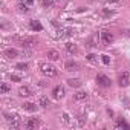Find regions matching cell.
I'll list each match as a JSON object with an SVG mask.
<instances>
[{
  "label": "cell",
  "mask_w": 130,
  "mask_h": 130,
  "mask_svg": "<svg viewBox=\"0 0 130 130\" xmlns=\"http://www.w3.org/2000/svg\"><path fill=\"white\" fill-rule=\"evenodd\" d=\"M103 14H104V15H112L113 12H112V11H109V9H103Z\"/></svg>",
  "instance_id": "obj_31"
},
{
  "label": "cell",
  "mask_w": 130,
  "mask_h": 130,
  "mask_svg": "<svg viewBox=\"0 0 130 130\" xmlns=\"http://www.w3.org/2000/svg\"><path fill=\"white\" fill-rule=\"evenodd\" d=\"M86 58H87V61H90V63H93V64H95V63L98 61V57H96L95 54H89V55H87Z\"/></svg>",
  "instance_id": "obj_25"
},
{
  "label": "cell",
  "mask_w": 130,
  "mask_h": 130,
  "mask_svg": "<svg viewBox=\"0 0 130 130\" xmlns=\"http://www.w3.org/2000/svg\"><path fill=\"white\" fill-rule=\"evenodd\" d=\"M23 109L28 110V112H35V110H37V106H35L34 103H25V104H23Z\"/></svg>",
  "instance_id": "obj_20"
},
{
  "label": "cell",
  "mask_w": 130,
  "mask_h": 130,
  "mask_svg": "<svg viewBox=\"0 0 130 130\" xmlns=\"http://www.w3.org/2000/svg\"><path fill=\"white\" fill-rule=\"evenodd\" d=\"M5 55H6L8 58H14V57H17V55H19V51H17V49H14V47H8V49L5 51Z\"/></svg>",
  "instance_id": "obj_17"
},
{
  "label": "cell",
  "mask_w": 130,
  "mask_h": 130,
  "mask_svg": "<svg viewBox=\"0 0 130 130\" xmlns=\"http://www.w3.org/2000/svg\"><path fill=\"white\" fill-rule=\"evenodd\" d=\"M29 28H31L32 31H35V32L43 31V26H41V23H40L38 20H31V22H29Z\"/></svg>",
  "instance_id": "obj_12"
},
{
  "label": "cell",
  "mask_w": 130,
  "mask_h": 130,
  "mask_svg": "<svg viewBox=\"0 0 130 130\" xmlns=\"http://www.w3.org/2000/svg\"><path fill=\"white\" fill-rule=\"evenodd\" d=\"M98 44H100V34H98V32H93V34L87 38V46H90V47H98Z\"/></svg>",
  "instance_id": "obj_8"
},
{
  "label": "cell",
  "mask_w": 130,
  "mask_h": 130,
  "mask_svg": "<svg viewBox=\"0 0 130 130\" xmlns=\"http://www.w3.org/2000/svg\"><path fill=\"white\" fill-rule=\"evenodd\" d=\"M125 32H127V35H128V37H130V29H128V31H125Z\"/></svg>",
  "instance_id": "obj_33"
},
{
  "label": "cell",
  "mask_w": 130,
  "mask_h": 130,
  "mask_svg": "<svg viewBox=\"0 0 130 130\" xmlns=\"http://www.w3.org/2000/svg\"><path fill=\"white\" fill-rule=\"evenodd\" d=\"M54 0H43V6H52Z\"/></svg>",
  "instance_id": "obj_30"
},
{
  "label": "cell",
  "mask_w": 130,
  "mask_h": 130,
  "mask_svg": "<svg viewBox=\"0 0 130 130\" xmlns=\"http://www.w3.org/2000/svg\"><path fill=\"white\" fill-rule=\"evenodd\" d=\"M37 101H38V106H41V107H49V104H51L49 103V98L44 96V95H40Z\"/></svg>",
  "instance_id": "obj_16"
},
{
  "label": "cell",
  "mask_w": 130,
  "mask_h": 130,
  "mask_svg": "<svg viewBox=\"0 0 130 130\" xmlns=\"http://www.w3.org/2000/svg\"><path fill=\"white\" fill-rule=\"evenodd\" d=\"M89 98V93L87 92H83V90H80V92H77L75 95H74V100L75 101H84V100H87Z\"/></svg>",
  "instance_id": "obj_14"
},
{
  "label": "cell",
  "mask_w": 130,
  "mask_h": 130,
  "mask_svg": "<svg viewBox=\"0 0 130 130\" xmlns=\"http://www.w3.org/2000/svg\"><path fill=\"white\" fill-rule=\"evenodd\" d=\"M96 83L100 84V86H103V87H109L110 86V78L107 77V75H104V74H98L96 75Z\"/></svg>",
  "instance_id": "obj_6"
},
{
  "label": "cell",
  "mask_w": 130,
  "mask_h": 130,
  "mask_svg": "<svg viewBox=\"0 0 130 130\" xmlns=\"http://www.w3.org/2000/svg\"><path fill=\"white\" fill-rule=\"evenodd\" d=\"M52 96H54L55 100H60V98H63V96H64V89H63L61 86H57V87L52 90Z\"/></svg>",
  "instance_id": "obj_11"
},
{
  "label": "cell",
  "mask_w": 130,
  "mask_h": 130,
  "mask_svg": "<svg viewBox=\"0 0 130 130\" xmlns=\"http://www.w3.org/2000/svg\"><path fill=\"white\" fill-rule=\"evenodd\" d=\"M118 84L121 87H127L130 86V72H124L118 77Z\"/></svg>",
  "instance_id": "obj_3"
},
{
  "label": "cell",
  "mask_w": 130,
  "mask_h": 130,
  "mask_svg": "<svg viewBox=\"0 0 130 130\" xmlns=\"http://www.w3.org/2000/svg\"><path fill=\"white\" fill-rule=\"evenodd\" d=\"M68 84H69L71 87H80V86L83 84V81L78 80V78H69V80H68Z\"/></svg>",
  "instance_id": "obj_18"
},
{
  "label": "cell",
  "mask_w": 130,
  "mask_h": 130,
  "mask_svg": "<svg viewBox=\"0 0 130 130\" xmlns=\"http://www.w3.org/2000/svg\"><path fill=\"white\" fill-rule=\"evenodd\" d=\"M106 3L107 5H119L121 0H106Z\"/></svg>",
  "instance_id": "obj_29"
},
{
  "label": "cell",
  "mask_w": 130,
  "mask_h": 130,
  "mask_svg": "<svg viewBox=\"0 0 130 130\" xmlns=\"http://www.w3.org/2000/svg\"><path fill=\"white\" fill-rule=\"evenodd\" d=\"M17 9H19L20 12H28V3H23V2H20V3L17 5Z\"/></svg>",
  "instance_id": "obj_22"
},
{
  "label": "cell",
  "mask_w": 130,
  "mask_h": 130,
  "mask_svg": "<svg viewBox=\"0 0 130 130\" xmlns=\"http://www.w3.org/2000/svg\"><path fill=\"white\" fill-rule=\"evenodd\" d=\"M63 122L64 124H71V116L68 113H63Z\"/></svg>",
  "instance_id": "obj_26"
},
{
  "label": "cell",
  "mask_w": 130,
  "mask_h": 130,
  "mask_svg": "<svg viewBox=\"0 0 130 130\" xmlns=\"http://www.w3.org/2000/svg\"><path fill=\"white\" fill-rule=\"evenodd\" d=\"M47 58L52 60V61H57V60L60 58V52H58L57 49H49V51H47Z\"/></svg>",
  "instance_id": "obj_13"
},
{
  "label": "cell",
  "mask_w": 130,
  "mask_h": 130,
  "mask_svg": "<svg viewBox=\"0 0 130 130\" xmlns=\"http://www.w3.org/2000/svg\"><path fill=\"white\" fill-rule=\"evenodd\" d=\"M66 51L69 52V54H72V55H75L77 52H78V46L75 44V43H66Z\"/></svg>",
  "instance_id": "obj_15"
},
{
  "label": "cell",
  "mask_w": 130,
  "mask_h": 130,
  "mask_svg": "<svg viewBox=\"0 0 130 130\" xmlns=\"http://www.w3.org/2000/svg\"><path fill=\"white\" fill-rule=\"evenodd\" d=\"M5 118H6V121L9 122V125H11L12 128H17V127H19V124H20V116H19L17 113H5Z\"/></svg>",
  "instance_id": "obj_2"
},
{
  "label": "cell",
  "mask_w": 130,
  "mask_h": 130,
  "mask_svg": "<svg viewBox=\"0 0 130 130\" xmlns=\"http://www.w3.org/2000/svg\"><path fill=\"white\" fill-rule=\"evenodd\" d=\"M115 128H128V125L122 121V119H118L116 122H115V125H113Z\"/></svg>",
  "instance_id": "obj_21"
},
{
  "label": "cell",
  "mask_w": 130,
  "mask_h": 130,
  "mask_svg": "<svg viewBox=\"0 0 130 130\" xmlns=\"http://www.w3.org/2000/svg\"><path fill=\"white\" fill-rule=\"evenodd\" d=\"M26 3H28V5H32V3H34V0H26Z\"/></svg>",
  "instance_id": "obj_32"
},
{
  "label": "cell",
  "mask_w": 130,
  "mask_h": 130,
  "mask_svg": "<svg viewBox=\"0 0 130 130\" xmlns=\"http://www.w3.org/2000/svg\"><path fill=\"white\" fill-rule=\"evenodd\" d=\"M75 34V29L72 28H60L58 29V34H57V38H64V37H71Z\"/></svg>",
  "instance_id": "obj_4"
},
{
  "label": "cell",
  "mask_w": 130,
  "mask_h": 130,
  "mask_svg": "<svg viewBox=\"0 0 130 130\" xmlns=\"http://www.w3.org/2000/svg\"><path fill=\"white\" fill-rule=\"evenodd\" d=\"M37 44V38L35 37H25L22 38V46L23 47H32Z\"/></svg>",
  "instance_id": "obj_10"
},
{
  "label": "cell",
  "mask_w": 130,
  "mask_h": 130,
  "mask_svg": "<svg viewBox=\"0 0 130 130\" xmlns=\"http://www.w3.org/2000/svg\"><path fill=\"white\" fill-rule=\"evenodd\" d=\"M101 37H103L104 46H109V44L113 43V40H115V35H113L112 32H109V31H103V32H101Z\"/></svg>",
  "instance_id": "obj_7"
},
{
  "label": "cell",
  "mask_w": 130,
  "mask_h": 130,
  "mask_svg": "<svg viewBox=\"0 0 130 130\" xmlns=\"http://www.w3.org/2000/svg\"><path fill=\"white\" fill-rule=\"evenodd\" d=\"M19 95H20V96H31V95H32V90H31L29 87H26V86H25V87H20Z\"/></svg>",
  "instance_id": "obj_19"
},
{
  "label": "cell",
  "mask_w": 130,
  "mask_h": 130,
  "mask_svg": "<svg viewBox=\"0 0 130 130\" xmlns=\"http://www.w3.org/2000/svg\"><path fill=\"white\" fill-rule=\"evenodd\" d=\"M15 69H19V71H26V69H28V63H17V64H15Z\"/></svg>",
  "instance_id": "obj_24"
},
{
  "label": "cell",
  "mask_w": 130,
  "mask_h": 130,
  "mask_svg": "<svg viewBox=\"0 0 130 130\" xmlns=\"http://www.w3.org/2000/svg\"><path fill=\"white\" fill-rule=\"evenodd\" d=\"M9 84H6V83H2L0 84V93H6V92H9Z\"/></svg>",
  "instance_id": "obj_23"
},
{
  "label": "cell",
  "mask_w": 130,
  "mask_h": 130,
  "mask_svg": "<svg viewBox=\"0 0 130 130\" xmlns=\"http://www.w3.org/2000/svg\"><path fill=\"white\" fill-rule=\"evenodd\" d=\"M40 71H41V74L46 75V77H55V75L58 74V72H57V68L52 66V64H49V63H41V64H40Z\"/></svg>",
  "instance_id": "obj_1"
},
{
  "label": "cell",
  "mask_w": 130,
  "mask_h": 130,
  "mask_svg": "<svg viewBox=\"0 0 130 130\" xmlns=\"http://www.w3.org/2000/svg\"><path fill=\"white\" fill-rule=\"evenodd\" d=\"M11 81H15V83H19V81H22V77L20 75H11Z\"/></svg>",
  "instance_id": "obj_28"
},
{
  "label": "cell",
  "mask_w": 130,
  "mask_h": 130,
  "mask_svg": "<svg viewBox=\"0 0 130 130\" xmlns=\"http://www.w3.org/2000/svg\"><path fill=\"white\" fill-rule=\"evenodd\" d=\"M41 122H40V119L38 118H28L26 121H25V128H37L38 125H40Z\"/></svg>",
  "instance_id": "obj_9"
},
{
  "label": "cell",
  "mask_w": 130,
  "mask_h": 130,
  "mask_svg": "<svg viewBox=\"0 0 130 130\" xmlns=\"http://www.w3.org/2000/svg\"><path fill=\"white\" fill-rule=\"evenodd\" d=\"M101 60H103V63H104V64H110V57H109V55H106V54H104V55H101Z\"/></svg>",
  "instance_id": "obj_27"
},
{
  "label": "cell",
  "mask_w": 130,
  "mask_h": 130,
  "mask_svg": "<svg viewBox=\"0 0 130 130\" xmlns=\"http://www.w3.org/2000/svg\"><path fill=\"white\" fill-rule=\"evenodd\" d=\"M64 69L69 71V72H77V71H80V64L74 60H68L64 63Z\"/></svg>",
  "instance_id": "obj_5"
}]
</instances>
